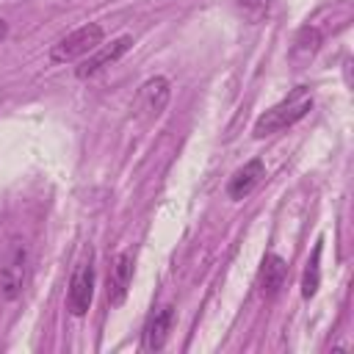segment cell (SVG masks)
Here are the masks:
<instances>
[{"label":"cell","instance_id":"1","mask_svg":"<svg viewBox=\"0 0 354 354\" xmlns=\"http://www.w3.org/2000/svg\"><path fill=\"white\" fill-rule=\"evenodd\" d=\"M310 108H313V97H310V91H307L304 86H299V88H293L282 102H277L274 108H268L266 113H260L252 133H254L257 138H266V136H274V133H279V130H288V127L296 124L301 116H307Z\"/></svg>","mask_w":354,"mask_h":354},{"label":"cell","instance_id":"2","mask_svg":"<svg viewBox=\"0 0 354 354\" xmlns=\"http://www.w3.org/2000/svg\"><path fill=\"white\" fill-rule=\"evenodd\" d=\"M100 44H102V28L97 22H88V25L66 33L64 39H58L50 50V61L53 64H69V61H77V58L88 55Z\"/></svg>","mask_w":354,"mask_h":354},{"label":"cell","instance_id":"3","mask_svg":"<svg viewBox=\"0 0 354 354\" xmlns=\"http://www.w3.org/2000/svg\"><path fill=\"white\" fill-rule=\"evenodd\" d=\"M25 279H28V246H25V241L14 238L8 243L6 260L0 266V296L6 301H14L22 293Z\"/></svg>","mask_w":354,"mask_h":354},{"label":"cell","instance_id":"4","mask_svg":"<svg viewBox=\"0 0 354 354\" xmlns=\"http://www.w3.org/2000/svg\"><path fill=\"white\" fill-rule=\"evenodd\" d=\"M91 299H94V263H91V249H88V254L72 271V279L66 288V310L75 318H80L88 313Z\"/></svg>","mask_w":354,"mask_h":354},{"label":"cell","instance_id":"5","mask_svg":"<svg viewBox=\"0 0 354 354\" xmlns=\"http://www.w3.org/2000/svg\"><path fill=\"white\" fill-rule=\"evenodd\" d=\"M169 97H171V86H169V80L166 77H160V75H155V77H149L141 88H138V94H136V116L138 119H158L163 111H166V105H169Z\"/></svg>","mask_w":354,"mask_h":354},{"label":"cell","instance_id":"6","mask_svg":"<svg viewBox=\"0 0 354 354\" xmlns=\"http://www.w3.org/2000/svg\"><path fill=\"white\" fill-rule=\"evenodd\" d=\"M130 44H133L130 36H119V39H113L111 44H100L97 50H91V53L80 61V66L75 69V75H77V77H91V75H97L100 69L116 64V61L130 50Z\"/></svg>","mask_w":354,"mask_h":354},{"label":"cell","instance_id":"7","mask_svg":"<svg viewBox=\"0 0 354 354\" xmlns=\"http://www.w3.org/2000/svg\"><path fill=\"white\" fill-rule=\"evenodd\" d=\"M130 282H133V252H119L108 277V301L122 304L130 290Z\"/></svg>","mask_w":354,"mask_h":354},{"label":"cell","instance_id":"8","mask_svg":"<svg viewBox=\"0 0 354 354\" xmlns=\"http://www.w3.org/2000/svg\"><path fill=\"white\" fill-rule=\"evenodd\" d=\"M321 41H324V33H321V28H318L315 22L301 25V28H299V33L293 36V44H290L288 58H290L296 66H304V64H310V61H313V55L318 53Z\"/></svg>","mask_w":354,"mask_h":354},{"label":"cell","instance_id":"9","mask_svg":"<svg viewBox=\"0 0 354 354\" xmlns=\"http://www.w3.org/2000/svg\"><path fill=\"white\" fill-rule=\"evenodd\" d=\"M171 321H174V307H171V304L155 310V313L149 315L147 326H144L141 348H144V351H158V348H163V343H166V337H169V332H171Z\"/></svg>","mask_w":354,"mask_h":354},{"label":"cell","instance_id":"10","mask_svg":"<svg viewBox=\"0 0 354 354\" xmlns=\"http://www.w3.org/2000/svg\"><path fill=\"white\" fill-rule=\"evenodd\" d=\"M263 174H266L263 160H260V158H252L249 163H243V166L230 177V183H227V196H230V199H243V196H249V194L254 191V185L263 180Z\"/></svg>","mask_w":354,"mask_h":354},{"label":"cell","instance_id":"11","mask_svg":"<svg viewBox=\"0 0 354 354\" xmlns=\"http://www.w3.org/2000/svg\"><path fill=\"white\" fill-rule=\"evenodd\" d=\"M288 277V263L279 257V254H266L263 257V268H260V290L263 296H277L282 282Z\"/></svg>","mask_w":354,"mask_h":354},{"label":"cell","instance_id":"12","mask_svg":"<svg viewBox=\"0 0 354 354\" xmlns=\"http://www.w3.org/2000/svg\"><path fill=\"white\" fill-rule=\"evenodd\" d=\"M271 6H274V0H232V8L238 11V17L249 25L263 22L271 14Z\"/></svg>","mask_w":354,"mask_h":354},{"label":"cell","instance_id":"13","mask_svg":"<svg viewBox=\"0 0 354 354\" xmlns=\"http://www.w3.org/2000/svg\"><path fill=\"white\" fill-rule=\"evenodd\" d=\"M318 285H321V243L315 246V252H313V257H310V263H307V268H304V277H301V296H304V299L315 296Z\"/></svg>","mask_w":354,"mask_h":354},{"label":"cell","instance_id":"14","mask_svg":"<svg viewBox=\"0 0 354 354\" xmlns=\"http://www.w3.org/2000/svg\"><path fill=\"white\" fill-rule=\"evenodd\" d=\"M6 36H8V22H6V19H0V41H3Z\"/></svg>","mask_w":354,"mask_h":354}]
</instances>
